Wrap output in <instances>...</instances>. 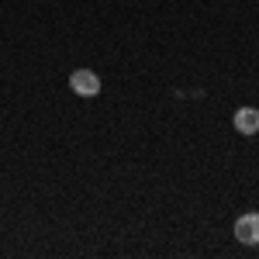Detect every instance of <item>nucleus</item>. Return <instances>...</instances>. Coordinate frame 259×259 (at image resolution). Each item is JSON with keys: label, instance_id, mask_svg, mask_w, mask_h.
<instances>
[{"label": "nucleus", "instance_id": "nucleus-1", "mask_svg": "<svg viewBox=\"0 0 259 259\" xmlns=\"http://www.w3.org/2000/svg\"><path fill=\"white\" fill-rule=\"evenodd\" d=\"M69 90H73L76 97H97L100 94V76L94 73V69H73Z\"/></svg>", "mask_w": 259, "mask_h": 259}, {"label": "nucleus", "instance_id": "nucleus-2", "mask_svg": "<svg viewBox=\"0 0 259 259\" xmlns=\"http://www.w3.org/2000/svg\"><path fill=\"white\" fill-rule=\"evenodd\" d=\"M235 239L242 245H259V214L256 211H249V214H242L235 221Z\"/></svg>", "mask_w": 259, "mask_h": 259}, {"label": "nucleus", "instance_id": "nucleus-3", "mask_svg": "<svg viewBox=\"0 0 259 259\" xmlns=\"http://www.w3.org/2000/svg\"><path fill=\"white\" fill-rule=\"evenodd\" d=\"M232 121H235V132L239 135H256L259 132V111L256 107H239Z\"/></svg>", "mask_w": 259, "mask_h": 259}]
</instances>
